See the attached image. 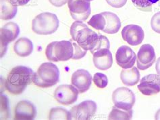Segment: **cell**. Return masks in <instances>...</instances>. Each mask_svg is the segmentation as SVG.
<instances>
[{
	"instance_id": "cell-21",
	"label": "cell",
	"mask_w": 160,
	"mask_h": 120,
	"mask_svg": "<svg viewBox=\"0 0 160 120\" xmlns=\"http://www.w3.org/2000/svg\"><path fill=\"white\" fill-rule=\"evenodd\" d=\"M1 2V19L9 20L14 19L17 14L18 6L12 5L10 0H0Z\"/></svg>"
},
{
	"instance_id": "cell-28",
	"label": "cell",
	"mask_w": 160,
	"mask_h": 120,
	"mask_svg": "<svg viewBox=\"0 0 160 120\" xmlns=\"http://www.w3.org/2000/svg\"><path fill=\"white\" fill-rule=\"evenodd\" d=\"M151 27L155 33L160 34V12L153 16L151 20Z\"/></svg>"
},
{
	"instance_id": "cell-19",
	"label": "cell",
	"mask_w": 160,
	"mask_h": 120,
	"mask_svg": "<svg viewBox=\"0 0 160 120\" xmlns=\"http://www.w3.org/2000/svg\"><path fill=\"white\" fill-rule=\"evenodd\" d=\"M33 46L32 42L27 37H21L16 41L14 46L15 53L22 57H28L32 52Z\"/></svg>"
},
{
	"instance_id": "cell-14",
	"label": "cell",
	"mask_w": 160,
	"mask_h": 120,
	"mask_svg": "<svg viewBox=\"0 0 160 120\" xmlns=\"http://www.w3.org/2000/svg\"><path fill=\"white\" fill-rule=\"evenodd\" d=\"M116 63L124 69L132 68L137 61L135 52L127 46H122L118 49L116 54Z\"/></svg>"
},
{
	"instance_id": "cell-2",
	"label": "cell",
	"mask_w": 160,
	"mask_h": 120,
	"mask_svg": "<svg viewBox=\"0 0 160 120\" xmlns=\"http://www.w3.org/2000/svg\"><path fill=\"white\" fill-rule=\"evenodd\" d=\"M70 32L72 40L77 41L78 45L83 50L87 51L93 49L99 35V34L88 27L87 25L77 20L71 25Z\"/></svg>"
},
{
	"instance_id": "cell-13",
	"label": "cell",
	"mask_w": 160,
	"mask_h": 120,
	"mask_svg": "<svg viewBox=\"0 0 160 120\" xmlns=\"http://www.w3.org/2000/svg\"><path fill=\"white\" fill-rule=\"evenodd\" d=\"M123 40L131 46L141 44L145 38V33L142 27L137 25H128L122 31Z\"/></svg>"
},
{
	"instance_id": "cell-16",
	"label": "cell",
	"mask_w": 160,
	"mask_h": 120,
	"mask_svg": "<svg viewBox=\"0 0 160 120\" xmlns=\"http://www.w3.org/2000/svg\"><path fill=\"white\" fill-rule=\"evenodd\" d=\"M15 119H33L36 116V108L32 102L21 101L16 105L14 110Z\"/></svg>"
},
{
	"instance_id": "cell-33",
	"label": "cell",
	"mask_w": 160,
	"mask_h": 120,
	"mask_svg": "<svg viewBox=\"0 0 160 120\" xmlns=\"http://www.w3.org/2000/svg\"><path fill=\"white\" fill-rule=\"evenodd\" d=\"M155 69H156L158 74L160 76V57L157 60L156 65H155Z\"/></svg>"
},
{
	"instance_id": "cell-4",
	"label": "cell",
	"mask_w": 160,
	"mask_h": 120,
	"mask_svg": "<svg viewBox=\"0 0 160 120\" xmlns=\"http://www.w3.org/2000/svg\"><path fill=\"white\" fill-rule=\"evenodd\" d=\"M45 54L50 61H67L74 55L73 44L66 40L52 42L46 48Z\"/></svg>"
},
{
	"instance_id": "cell-6",
	"label": "cell",
	"mask_w": 160,
	"mask_h": 120,
	"mask_svg": "<svg viewBox=\"0 0 160 120\" xmlns=\"http://www.w3.org/2000/svg\"><path fill=\"white\" fill-rule=\"evenodd\" d=\"M112 100L114 106L118 108L129 111L134 105L136 98L135 94L131 90L126 87H120L113 91Z\"/></svg>"
},
{
	"instance_id": "cell-23",
	"label": "cell",
	"mask_w": 160,
	"mask_h": 120,
	"mask_svg": "<svg viewBox=\"0 0 160 120\" xmlns=\"http://www.w3.org/2000/svg\"><path fill=\"white\" fill-rule=\"evenodd\" d=\"M49 119H72L70 111L62 107L53 108L50 110Z\"/></svg>"
},
{
	"instance_id": "cell-9",
	"label": "cell",
	"mask_w": 160,
	"mask_h": 120,
	"mask_svg": "<svg viewBox=\"0 0 160 120\" xmlns=\"http://www.w3.org/2000/svg\"><path fill=\"white\" fill-rule=\"evenodd\" d=\"M96 111L97 105L95 102L87 100L72 107L70 113L72 119H89L94 116Z\"/></svg>"
},
{
	"instance_id": "cell-18",
	"label": "cell",
	"mask_w": 160,
	"mask_h": 120,
	"mask_svg": "<svg viewBox=\"0 0 160 120\" xmlns=\"http://www.w3.org/2000/svg\"><path fill=\"white\" fill-rule=\"evenodd\" d=\"M102 14L106 18V27L103 31L108 34H115L118 32L121 27L119 17L110 12H104Z\"/></svg>"
},
{
	"instance_id": "cell-1",
	"label": "cell",
	"mask_w": 160,
	"mask_h": 120,
	"mask_svg": "<svg viewBox=\"0 0 160 120\" xmlns=\"http://www.w3.org/2000/svg\"><path fill=\"white\" fill-rule=\"evenodd\" d=\"M34 75V71L28 67H15L8 75L5 87L12 94H22L28 85L33 82Z\"/></svg>"
},
{
	"instance_id": "cell-5",
	"label": "cell",
	"mask_w": 160,
	"mask_h": 120,
	"mask_svg": "<svg viewBox=\"0 0 160 120\" xmlns=\"http://www.w3.org/2000/svg\"><path fill=\"white\" fill-rule=\"evenodd\" d=\"M59 27L58 16L51 12H43L32 21V30L39 35H51Z\"/></svg>"
},
{
	"instance_id": "cell-24",
	"label": "cell",
	"mask_w": 160,
	"mask_h": 120,
	"mask_svg": "<svg viewBox=\"0 0 160 120\" xmlns=\"http://www.w3.org/2000/svg\"><path fill=\"white\" fill-rule=\"evenodd\" d=\"M88 24L97 30L103 31L106 27V18L102 13L95 14L91 17Z\"/></svg>"
},
{
	"instance_id": "cell-17",
	"label": "cell",
	"mask_w": 160,
	"mask_h": 120,
	"mask_svg": "<svg viewBox=\"0 0 160 120\" xmlns=\"http://www.w3.org/2000/svg\"><path fill=\"white\" fill-rule=\"evenodd\" d=\"M93 63L99 70L106 71L113 65V57L109 49H102L93 54Z\"/></svg>"
},
{
	"instance_id": "cell-29",
	"label": "cell",
	"mask_w": 160,
	"mask_h": 120,
	"mask_svg": "<svg viewBox=\"0 0 160 120\" xmlns=\"http://www.w3.org/2000/svg\"><path fill=\"white\" fill-rule=\"evenodd\" d=\"M74 55L72 57V59L77 60L83 58L86 55L87 51L83 50L79 45L74 43Z\"/></svg>"
},
{
	"instance_id": "cell-11",
	"label": "cell",
	"mask_w": 160,
	"mask_h": 120,
	"mask_svg": "<svg viewBox=\"0 0 160 120\" xmlns=\"http://www.w3.org/2000/svg\"><path fill=\"white\" fill-rule=\"evenodd\" d=\"M139 91L145 96H153L160 92V76L149 74L141 79L138 85Z\"/></svg>"
},
{
	"instance_id": "cell-31",
	"label": "cell",
	"mask_w": 160,
	"mask_h": 120,
	"mask_svg": "<svg viewBox=\"0 0 160 120\" xmlns=\"http://www.w3.org/2000/svg\"><path fill=\"white\" fill-rule=\"evenodd\" d=\"M53 6L56 7H62L68 2V0H49Z\"/></svg>"
},
{
	"instance_id": "cell-35",
	"label": "cell",
	"mask_w": 160,
	"mask_h": 120,
	"mask_svg": "<svg viewBox=\"0 0 160 120\" xmlns=\"http://www.w3.org/2000/svg\"><path fill=\"white\" fill-rule=\"evenodd\" d=\"M87 1H89V2H91V1H92V0H87Z\"/></svg>"
},
{
	"instance_id": "cell-15",
	"label": "cell",
	"mask_w": 160,
	"mask_h": 120,
	"mask_svg": "<svg viewBox=\"0 0 160 120\" xmlns=\"http://www.w3.org/2000/svg\"><path fill=\"white\" fill-rule=\"evenodd\" d=\"M72 85L77 88L79 93L86 92L89 90L92 83V76L90 73L85 69L76 71L72 75Z\"/></svg>"
},
{
	"instance_id": "cell-7",
	"label": "cell",
	"mask_w": 160,
	"mask_h": 120,
	"mask_svg": "<svg viewBox=\"0 0 160 120\" xmlns=\"http://www.w3.org/2000/svg\"><path fill=\"white\" fill-rule=\"evenodd\" d=\"M70 13L74 20H86L91 13L90 2L87 0H68Z\"/></svg>"
},
{
	"instance_id": "cell-34",
	"label": "cell",
	"mask_w": 160,
	"mask_h": 120,
	"mask_svg": "<svg viewBox=\"0 0 160 120\" xmlns=\"http://www.w3.org/2000/svg\"><path fill=\"white\" fill-rule=\"evenodd\" d=\"M155 118L156 119H160V109L157 111V113H156V115H155Z\"/></svg>"
},
{
	"instance_id": "cell-10",
	"label": "cell",
	"mask_w": 160,
	"mask_h": 120,
	"mask_svg": "<svg viewBox=\"0 0 160 120\" xmlns=\"http://www.w3.org/2000/svg\"><path fill=\"white\" fill-rule=\"evenodd\" d=\"M155 60L156 55L153 47L150 44L142 45L137 54V67L140 70H146L153 65Z\"/></svg>"
},
{
	"instance_id": "cell-27",
	"label": "cell",
	"mask_w": 160,
	"mask_h": 120,
	"mask_svg": "<svg viewBox=\"0 0 160 120\" xmlns=\"http://www.w3.org/2000/svg\"><path fill=\"white\" fill-rule=\"evenodd\" d=\"M131 1L138 8H147L157 3L159 0H131Z\"/></svg>"
},
{
	"instance_id": "cell-22",
	"label": "cell",
	"mask_w": 160,
	"mask_h": 120,
	"mask_svg": "<svg viewBox=\"0 0 160 120\" xmlns=\"http://www.w3.org/2000/svg\"><path fill=\"white\" fill-rule=\"evenodd\" d=\"M133 111L132 109L125 111L118 108L116 106H113L112 110L109 115V119H131Z\"/></svg>"
},
{
	"instance_id": "cell-12",
	"label": "cell",
	"mask_w": 160,
	"mask_h": 120,
	"mask_svg": "<svg viewBox=\"0 0 160 120\" xmlns=\"http://www.w3.org/2000/svg\"><path fill=\"white\" fill-rule=\"evenodd\" d=\"M19 34L20 27L18 24L13 22L8 23L1 28L0 35H1L2 57L6 52L8 44L15 40L18 37Z\"/></svg>"
},
{
	"instance_id": "cell-30",
	"label": "cell",
	"mask_w": 160,
	"mask_h": 120,
	"mask_svg": "<svg viewBox=\"0 0 160 120\" xmlns=\"http://www.w3.org/2000/svg\"><path fill=\"white\" fill-rule=\"evenodd\" d=\"M109 6L116 8H120L125 6L127 0H106Z\"/></svg>"
},
{
	"instance_id": "cell-8",
	"label": "cell",
	"mask_w": 160,
	"mask_h": 120,
	"mask_svg": "<svg viewBox=\"0 0 160 120\" xmlns=\"http://www.w3.org/2000/svg\"><path fill=\"white\" fill-rule=\"evenodd\" d=\"M78 90L73 85L63 84L58 86L54 92V98L59 103L70 105L77 101Z\"/></svg>"
},
{
	"instance_id": "cell-25",
	"label": "cell",
	"mask_w": 160,
	"mask_h": 120,
	"mask_svg": "<svg viewBox=\"0 0 160 120\" xmlns=\"http://www.w3.org/2000/svg\"><path fill=\"white\" fill-rule=\"evenodd\" d=\"M109 48H110V43H109L108 37L102 35H99L98 40L95 42L94 48L91 51V54H93L95 52L99 50L109 49Z\"/></svg>"
},
{
	"instance_id": "cell-20",
	"label": "cell",
	"mask_w": 160,
	"mask_h": 120,
	"mask_svg": "<svg viewBox=\"0 0 160 120\" xmlns=\"http://www.w3.org/2000/svg\"><path fill=\"white\" fill-rule=\"evenodd\" d=\"M120 79L126 85L133 86L139 81L140 72L135 67L124 69L120 73Z\"/></svg>"
},
{
	"instance_id": "cell-26",
	"label": "cell",
	"mask_w": 160,
	"mask_h": 120,
	"mask_svg": "<svg viewBox=\"0 0 160 120\" xmlns=\"http://www.w3.org/2000/svg\"><path fill=\"white\" fill-rule=\"evenodd\" d=\"M108 77L102 73H96L93 77V82L99 88H105L108 84Z\"/></svg>"
},
{
	"instance_id": "cell-32",
	"label": "cell",
	"mask_w": 160,
	"mask_h": 120,
	"mask_svg": "<svg viewBox=\"0 0 160 120\" xmlns=\"http://www.w3.org/2000/svg\"><path fill=\"white\" fill-rule=\"evenodd\" d=\"M31 0H10V2L15 6H22L26 5Z\"/></svg>"
},
{
	"instance_id": "cell-3",
	"label": "cell",
	"mask_w": 160,
	"mask_h": 120,
	"mask_svg": "<svg viewBox=\"0 0 160 120\" xmlns=\"http://www.w3.org/2000/svg\"><path fill=\"white\" fill-rule=\"evenodd\" d=\"M60 81V71L52 63H44L38 68L34 75L33 83L41 88H49Z\"/></svg>"
}]
</instances>
